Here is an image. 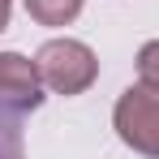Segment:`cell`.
I'll return each mask as SVG.
<instances>
[{
    "label": "cell",
    "instance_id": "obj_5",
    "mask_svg": "<svg viewBox=\"0 0 159 159\" xmlns=\"http://www.w3.org/2000/svg\"><path fill=\"white\" fill-rule=\"evenodd\" d=\"M26 13L39 26H69L82 13V0H26Z\"/></svg>",
    "mask_w": 159,
    "mask_h": 159
},
{
    "label": "cell",
    "instance_id": "obj_4",
    "mask_svg": "<svg viewBox=\"0 0 159 159\" xmlns=\"http://www.w3.org/2000/svg\"><path fill=\"white\" fill-rule=\"evenodd\" d=\"M26 112L30 107H22V103H13V99L0 95V159H26V142H22Z\"/></svg>",
    "mask_w": 159,
    "mask_h": 159
},
{
    "label": "cell",
    "instance_id": "obj_1",
    "mask_svg": "<svg viewBox=\"0 0 159 159\" xmlns=\"http://www.w3.org/2000/svg\"><path fill=\"white\" fill-rule=\"evenodd\" d=\"M34 69H39V82L48 90H56V95H82L99 78V56L82 39H48L34 52Z\"/></svg>",
    "mask_w": 159,
    "mask_h": 159
},
{
    "label": "cell",
    "instance_id": "obj_3",
    "mask_svg": "<svg viewBox=\"0 0 159 159\" xmlns=\"http://www.w3.org/2000/svg\"><path fill=\"white\" fill-rule=\"evenodd\" d=\"M0 95L30 112L43 103V82H39L34 60H26L22 52H0Z\"/></svg>",
    "mask_w": 159,
    "mask_h": 159
},
{
    "label": "cell",
    "instance_id": "obj_7",
    "mask_svg": "<svg viewBox=\"0 0 159 159\" xmlns=\"http://www.w3.org/2000/svg\"><path fill=\"white\" fill-rule=\"evenodd\" d=\"M9 13H13V0H0V30L9 26Z\"/></svg>",
    "mask_w": 159,
    "mask_h": 159
},
{
    "label": "cell",
    "instance_id": "obj_6",
    "mask_svg": "<svg viewBox=\"0 0 159 159\" xmlns=\"http://www.w3.org/2000/svg\"><path fill=\"white\" fill-rule=\"evenodd\" d=\"M138 86L159 90V39L142 43V52H138Z\"/></svg>",
    "mask_w": 159,
    "mask_h": 159
},
{
    "label": "cell",
    "instance_id": "obj_2",
    "mask_svg": "<svg viewBox=\"0 0 159 159\" xmlns=\"http://www.w3.org/2000/svg\"><path fill=\"white\" fill-rule=\"evenodd\" d=\"M112 125H116L125 146H133L138 155H146V159H159V90L129 86L116 99Z\"/></svg>",
    "mask_w": 159,
    "mask_h": 159
}]
</instances>
